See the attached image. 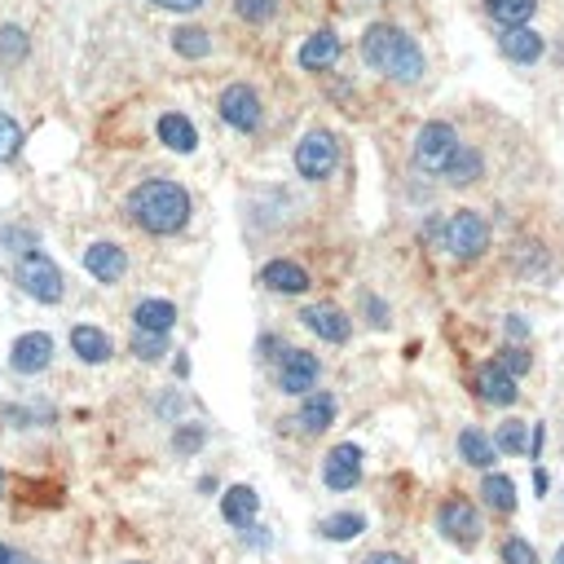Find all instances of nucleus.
<instances>
[{
	"instance_id": "nucleus-1",
	"label": "nucleus",
	"mask_w": 564,
	"mask_h": 564,
	"mask_svg": "<svg viewBox=\"0 0 564 564\" xmlns=\"http://www.w3.org/2000/svg\"><path fill=\"white\" fill-rule=\"evenodd\" d=\"M124 207L150 234H177L190 221V194L177 181H142L128 190Z\"/></svg>"
},
{
	"instance_id": "nucleus-2",
	"label": "nucleus",
	"mask_w": 564,
	"mask_h": 564,
	"mask_svg": "<svg viewBox=\"0 0 564 564\" xmlns=\"http://www.w3.org/2000/svg\"><path fill=\"white\" fill-rule=\"evenodd\" d=\"M362 58H366L380 76H388V80H397V84H415V80L424 76V49H419L402 27H388V23H375V27L362 36Z\"/></svg>"
},
{
	"instance_id": "nucleus-3",
	"label": "nucleus",
	"mask_w": 564,
	"mask_h": 564,
	"mask_svg": "<svg viewBox=\"0 0 564 564\" xmlns=\"http://www.w3.org/2000/svg\"><path fill=\"white\" fill-rule=\"evenodd\" d=\"M445 251L454 256V260H476V256H485V247H489V221L481 216V212H472V207H459L450 221H445Z\"/></svg>"
},
{
	"instance_id": "nucleus-4",
	"label": "nucleus",
	"mask_w": 564,
	"mask_h": 564,
	"mask_svg": "<svg viewBox=\"0 0 564 564\" xmlns=\"http://www.w3.org/2000/svg\"><path fill=\"white\" fill-rule=\"evenodd\" d=\"M19 282H23V292L36 296L41 305H58L63 301V269L45 251H27L19 260Z\"/></svg>"
},
{
	"instance_id": "nucleus-5",
	"label": "nucleus",
	"mask_w": 564,
	"mask_h": 564,
	"mask_svg": "<svg viewBox=\"0 0 564 564\" xmlns=\"http://www.w3.org/2000/svg\"><path fill=\"white\" fill-rule=\"evenodd\" d=\"M459 133L450 128V124H441V120H432V124H424L419 128V137H415V163L424 168V172H445L450 168V159L459 155Z\"/></svg>"
},
{
	"instance_id": "nucleus-6",
	"label": "nucleus",
	"mask_w": 564,
	"mask_h": 564,
	"mask_svg": "<svg viewBox=\"0 0 564 564\" xmlns=\"http://www.w3.org/2000/svg\"><path fill=\"white\" fill-rule=\"evenodd\" d=\"M336 163H340V146H336V137H331V133H309V137L296 146V172H301V177H309V181L331 177V172H336Z\"/></svg>"
},
{
	"instance_id": "nucleus-7",
	"label": "nucleus",
	"mask_w": 564,
	"mask_h": 564,
	"mask_svg": "<svg viewBox=\"0 0 564 564\" xmlns=\"http://www.w3.org/2000/svg\"><path fill=\"white\" fill-rule=\"evenodd\" d=\"M437 529H441V538H450L454 546H476V542H481V516H476V507H472L467 498L441 503Z\"/></svg>"
},
{
	"instance_id": "nucleus-8",
	"label": "nucleus",
	"mask_w": 564,
	"mask_h": 564,
	"mask_svg": "<svg viewBox=\"0 0 564 564\" xmlns=\"http://www.w3.org/2000/svg\"><path fill=\"white\" fill-rule=\"evenodd\" d=\"M216 106H221V120L229 128H238V133H256L260 128V98L247 84H229Z\"/></svg>"
},
{
	"instance_id": "nucleus-9",
	"label": "nucleus",
	"mask_w": 564,
	"mask_h": 564,
	"mask_svg": "<svg viewBox=\"0 0 564 564\" xmlns=\"http://www.w3.org/2000/svg\"><path fill=\"white\" fill-rule=\"evenodd\" d=\"M278 384H282V393H292V397H309L314 384H318V358L305 353V349H292L287 358H282Z\"/></svg>"
},
{
	"instance_id": "nucleus-10",
	"label": "nucleus",
	"mask_w": 564,
	"mask_h": 564,
	"mask_svg": "<svg viewBox=\"0 0 564 564\" xmlns=\"http://www.w3.org/2000/svg\"><path fill=\"white\" fill-rule=\"evenodd\" d=\"M49 362H54V340L45 331H32V336L14 340V349H10V366L19 375H41Z\"/></svg>"
},
{
	"instance_id": "nucleus-11",
	"label": "nucleus",
	"mask_w": 564,
	"mask_h": 564,
	"mask_svg": "<svg viewBox=\"0 0 564 564\" xmlns=\"http://www.w3.org/2000/svg\"><path fill=\"white\" fill-rule=\"evenodd\" d=\"M323 481H327L331 489H353V485L362 481V450H358L353 441L336 445V450L327 454V463H323Z\"/></svg>"
},
{
	"instance_id": "nucleus-12",
	"label": "nucleus",
	"mask_w": 564,
	"mask_h": 564,
	"mask_svg": "<svg viewBox=\"0 0 564 564\" xmlns=\"http://www.w3.org/2000/svg\"><path fill=\"white\" fill-rule=\"evenodd\" d=\"M516 375L511 371H503L498 362H485L481 371H476V397L481 402H489V406H511L516 402Z\"/></svg>"
},
{
	"instance_id": "nucleus-13",
	"label": "nucleus",
	"mask_w": 564,
	"mask_h": 564,
	"mask_svg": "<svg viewBox=\"0 0 564 564\" xmlns=\"http://www.w3.org/2000/svg\"><path fill=\"white\" fill-rule=\"evenodd\" d=\"M260 282H264L269 292H282V296L309 292V273H305L296 260H273V264H264V269H260Z\"/></svg>"
},
{
	"instance_id": "nucleus-14",
	"label": "nucleus",
	"mask_w": 564,
	"mask_h": 564,
	"mask_svg": "<svg viewBox=\"0 0 564 564\" xmlns=\"http://www.w3.org/2000/svg\"><path fill=\"white\" fill-rule=\"evenodd\" d=\"M84 269H89L98 282H120L124 269H128V256H124V247H115V242H93V247L84 251Z\"/></svg>"
},
{
	"instance_id": "nucleus-15",
	"label": "nucleus",
	"mask_w": 564,
	"mask_h": 564,
	"mask_svg": "<svg viewBox=\"0 0 564 564\" xmlns=\"http://www.w3.org/2000/svg\"><path fill=\"white\" fill-rule=\"evenodd\" d=\"M301 318H305V327H309L314 336H323V340H331V345H345V340H349V318H345L336 305H309Z\"/></svg>"
},
{
	"instance_id": "nucleus-16",
	"label": "nucleus",
	"mask_w": 564,
	"mask_h": 564,
	"mask_svg": "<svg viewBox=\"0 0 564 564\" xmlns=\"http://www.w3.org/2000/svg\"><path fill=\"white\" fill-rule=\"evenodd\" d=\"M296 419H301V428H305L309 437H318V432H327V428L336 424V397H331V393H309Z\"/></svg>"
},
{
	"instance_id": "nucleus-17",
	"label": "nucleus",
	"mask_w": 564,
	"mask_h": 564,
	"mask_svg": "<svg viewBox=\"0 0 564 564\" xmlns=\"http://www.w3.org/2000/svg\"><path fill=\"white\" fill-rule=\"evenodd\" d=\"M221 511H225L229 524H242V529H247V524L256 520V511H260V494H256L251 485H234V489H225Z\"/></svg>"
},
{
	"instance_id": "nucleus-18",
	"label": "nucleus",
	"mask_w": 564,
	"mask_h": 564,
	"mask_svg": "<svg viewBox=\"0 0 564 564\" xmlns=\"http://www.w3.org/2000/svg\"><path fill=\"white\" fill-rule=\"evenodd\" d=\"M542 36L538 32H529V27H507V36H503V54L511 58V63H520V67H529V63H538L542 58Z\"/></svg>"
},
{
	"instance_id": "nucleus-19",
	"label": "nucleus",
	"mask_w": 564,
	"mask_h": 564,
	"mask_svg": "<svg viewBox=\"0 0 564 564\" xmlns=\"http://www.w3.org/2000/svg\"><path fill=\"white\" fill-rule=\"evenodd\" d=\"M336 58H340L336 32H318V36H309V41L301 45V67H305V71H327Z\"/></svg>"
},
{
	"instance_id": "nucleus-20",
	"label": "nucleus",
	"mask_w": 564,
	"mask_h": 564,
	"mask_svg": "<svg viewBox=\"0 0 564 564\" xmlns=\"http://www.w3.org/2000/svg\"><path fill=\"white\" fill-rule=\"evenodd\" d=\"M71 349L80 353V362L102 366V362L111 358V336L98 331V327H71Z\"/></svg>"
},
{
	"instance_id": "nucleus-21",
	"label": "nucleus",
	"mask_w": 564,
	"mask_h": 564,
	"mask_svg": "<svg viewBox=\"0 0 564 564\" xmlns=\"http://www.w3.org/2000/svg\"><path fill=\"white\" fill-rule=\"evenodd\" d=\"M159 142H163L168 150H177V155H190V150L199 146V133H194V124H190L185 115H163V120H159Z\"/></svg>"
},
{
	"instance_id": "nucleus-22",
	"label": "nucleus",
	"mask_w": 564,
	"mask_h": 564,
	"mask_svg": "<svg viewBox=\"0 0 564 564\" xmlns=\"http://www.w3.org/2000/svg\"><path fill=\"white\" fill-rule=\"evenodd\" d=\"M133 323H137V331L163 336V331H172V323H177V305H168V301H142V305L133 309Z\"/></svg>"
},
{
	"instance_id": "nucleus-23",
	"label": "nucleus",
	"mask_w": 564,
	"mask_h": 564,
	"mask_svg": "<svg viewBox=\"0 0 564 564\" xmlns=\"http://www.w3.org/2000/svg\"><path fill=\"white\" fill-rule=\"evenodd\" d=\"M459 454L472 463V467H494V459H498V445L481 432V428H463L459 432Z\"/></svg>"
},
{
	"instance_id": "nucleus-24",
	"label": "nucleus",
	"mask_w": 564,
	"mask_h": 564,
	"mask_svg": "<svg viewBox=\"0 0 564 564\" xmlns=\"http://www.w3.org/2000/svg\"><path fill=\"white\" fill-rule=\"evenodd\" d=\"M481 498H485L494 511H516V485H511V476L489 472V476L481 481Z\"/></svg>"
},
{
	"instance_id": "nucleus-25",
	"label": "nucleus",
	"mask_w": 564,
	"mask_h": 564,
	"mask_svg": "<svg viewBox=\"0 0 564 564\" xmlns=\"http://www.w3.org/2000/svg\"><path fill=\"white\" fill-rule=\"evenodd\" d=\"M485 5H489L494 23H503V27H524V23L533 19V10H538V0H485Z\"/></svg>"
},
{
	"instance_id": "nucleus-26",
	"label": "nucleus",
	"mask_w": 564,
	"mask_h": 564,
	"mask_svg": "<svg viewBox=\"0 0 564 564\" xmlns=\"http://www.w3.org/2000/svg\"><path fill=\"white\" fill-rule=\"evenodd\" d=\"M362 529H366V516H358V511H340V516H327L318 524V533L331 538V542H353Z\"/></svg>"
},
{
	"instance_id": "nucleus-27",
	"label": "nucleus",
	"mask_w": 564,
	"mask_h": 564,
	"mask_svg": "<svg viewBox=\"0 0 564 564\" xmlns=\"http://www.w3.org/2000/svg\"><path fill=\"white\" fill-rule=\"evenodd\" d=\"M450 185H472L476 177H481V155L472 150V146H459V155L450 159V168L441 172Z\"/></svg>"
},
{
	"instance_id": "nucleus-28",
	"label": "nucleus",
	"mask_w": 564,
	"mask_h": 564,
	"mask_svg": "<svg viewBox=\"0 0 564 564\" xmlns=\"http://www.w3.org/2000/svg\"><path fill=\"white\" fill-rule=\"evenodd\" d=\"M27 49H32V41L23 27H0V67H19L27 58Z\"/></svg>"
},
{
	"instance_id": "nucleus-29",
	"label": "nucleus",
	"mask_w": 564,
	"mask_h": 564,
	"mask_svg": "<svg viewBox=\"0 0 564 564\" xmlns=\"http://www.w3.org/2000/svg\"><path fill=\"white\" fill-rule=\"evenodd\" d=\"M494 445H498L503 454H529V445H533V437H529V424H520V419H507V424L498 428Z\"/></svg>"
},
{
	"instance_id": "nucleus-30",
	"label": "nucleus",
	"mask_w": 564,
	"mask_h": 564,
	"mask_svg": "<svg viewBox=\"0 0 564 564\" xmlns=\"http://www.w3.org/2000/svg\"><path fill=\"white\" fill-rule=\"evenodd\" d=\"M172 49L181 58H207L212 54V36L199 32V27H181V32H172Z\"/></svg>"
},
{
	"instance_id": "nucleus-31",
	"label": "nucleus",
	"mask_w": 564,
	"mask_h": 564,
	"mask_svg": "<svg viewBox=\"0 0 564 564\" xmlns=\"http://www.w3.org/2000/svg\"><path fill=\"white\" fill-rule=\"evenodd\" d=\"M19 146H23V128L14 124V115L0 111V163L14 159V155H19Z\"/></svg>"
},
{
	"instance_id": "nucleus-32",
	"label": "nucleus",
	"mask_w": 564,
	"mask_h": 564,
	"mask_svg": "<svg viewBox=\"0 0 564 564\" xmlns=\"http://www.w3.org/2000/svg\"><path fill=\"white\" fill-rule=\"evenodd\" d=\"M133 353H137L142 362H159V358L168 353V345H163V336H155V331H137V340H133Z\"/></svg>"
},
{
	"instance_id": "nucleus-33",
	"label": "nucleus",
	"mask_w": 564,
	"mask_h": 564,
	"mask_svg": "<svg viewBox=\"0 0 564 564\" xmlns=\"http://www.w3.org/2000/svg\"><path fill=\"white\" fill-rule=\"evenodd\" d=\"M503 564H542V560L524 538H507L503 542Z\"/></svg>"
},
{
	"instance_id": "nucleus-34",
	"label": "nucleus",
	"mask_w": 564,
	"mask_h": 564,
	"mask_svg": "<svg viewBox=\"0 0 564 564\" xmlns=\"http://www.w3.org/2000/svg\"><path fill=\"white\" fill-rule=\"evenodd\" d=\"M273 10H278V0H238V14H242L247 23H269Z\"/></svg>"
},
{
	"instance_id": "nucleus-35",
	"label": "nucleus",
	"mask_w": 564,
	"mask_h": 564,
	"mask_svg": "<svg viewBox=\"0 0 564 564\" xmlns=\"http://www.w3.org/2000/svg\"><path fill=\"white\" fill-rule=\"evenodd\" d=\"M172 445H177V454H194V450L203 445V428H199V424H185V428H177Z\"/></svg>"
},
{
	"instance_id": "nucleus-36",
	"label": "nucleus",
	"mask_w": 564,
	"mask_h": 564,
	"mask_svg": "<svg viewBox=\"0 0 564 564\" xmlns=\"http://www.w3.org/2000/svg\"><path fill=\"white\" fill-rule=\"evenodd\" d=\"M498 366H503V371H511V375H524V371H529V353L507 345V349H503V358H498Z\"/></svg>"
},
{
	"instance_id": "nucleus-37",
	"label": "nucleus",
	"mask_w": 564,
	"mask_h": 564,
	"mask_svg": "<svg viewBox=\"0 0 564 564\" xmlns=\"http://www.w3.org/2000/svg\"><path fill=\"white\" fill-rule=\"evenodd\" d=\"M155 5H163V10H199L203 0H155Z\"/></svg>"
},
{
	"instance_id": "nucleus-38",
	"label": "nucleus",
	"mask_w": 564,
	"mask_h": 564,
	"mask_svg": "<svg viewBox=\"0 0 564 564\" xmlns=\"http://www.w3.org/2000/svg\"><path fill=\"white\" fill-rule=\"evenodd\" d=\"M366 564H410L406 555H393V551H380V555H371Z\"/></svg>"
},
{
	"instance_id": "nucleus-39",
	"label": "nucleus",
	"mask_w": 564,
	"mask_h": 564,
	"mask_svg": "<svg viewBox=\"0 0 564 564\" xmlns=\"http://www.w3.org/2000/svg\"><path fill=\"white\" fill-rule=\"evenodd\" d=\"M507 336H511V340H524L529 331H524V323H520V318H507Z\"/></svg>"
},
{
	"instance_id": "nucleus-40",
	"label": "nucleus",
	"mask_w": 564,
	"mask_h": 564,
	"mask_svg": "<svg viewBox=\"0 0 564 564\" xmlns=\"http://www.w3.org/2000/svg\"><path fill=\"white\" fill-rule=\"evenodd\" d=\"M0 564H14V551H10L5 542H0Z\"/></svg>"
},
{
	"instance_id": "nucleus-41",
	"label": "nucleus",
	"mask_w": 564,
	"mask_h": 564,
	"mask_svg": "<svg viewBox=\"0 0 564 564\" xmlns=\"http://www.w3.org/2000/svg\"><path fill=\"white\" fill-rule=\"evenodd\" d=\"M14 564H36V560H32V555H19V551H14Z\"/></svg>"
},
{
	"instance_id": "nucleus-42",
	"label": "nucleus",
	"mask_w": 564,
	"mask_h": 564,
	"mask_svg": "<svg viewBox=\"0 0 564 564\" xmlns=\"http://www.w3.org/2000/svg\"><path fill=\"white\" fill-rule=\"evenodd\" d=\"M551 564H564V542H560V551H555V560Z\"/></svg>"
},
{
	"instance_id": "nucleus-43",
	"label": "nucleus",
	"mask_w": 564,
	"mask_h": 564,
	"mask_svg": "<svg viewBox=\"0 0 564 564\" xmlns=\"http://www.w3.org/2000/svg\"><path fill=\"white\" fill-rule=\"evenodd\" d=\"M0 489H5V476H0Z\"/></svg>"
}]
</instances>
